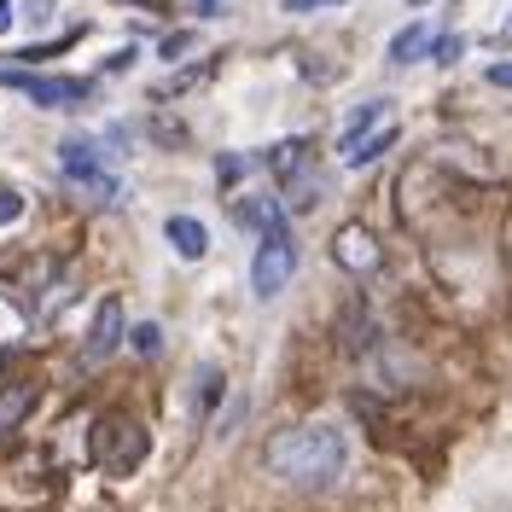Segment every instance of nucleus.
<instances>
[{"label":"nucleus","mask_w":512,"mask_h":512,"mask_svg":"<svg viewBox=\"0 0 512 512\" xmlns=\"http://www.w3.org/2000/svg\"><path fill=\"white\" fill-rule=\"evenodd\" d=\"M326 6H344V0H286V12H297V18L303 12H326Z\"/></svg>","instance_id":"obj_18"},{"label":"nucleus","mask_w":512,"mask_h":512,"mask_svg":"<svg viewBox=\"0 0 512 512\" xmlns=\"http://www.w3.org/2000/svg\"><path fill=\"white\" fill-rule=\"evenodd\" d=\"M35 396H41V384L35 379H18V384H0V437H12L24 419H30Z\"/></svg>","instance_id":"obj_7"},{"label":"nucleus","mask_w":512,"mask_h":512,"mask_svg":"<svg viewBox=\"0 0 512 512\" xmlns=\"http://www.w3.org/2000/svg\"><path fill=\"white\" fill-rule=\"evenodd\" d=\"M123 303H117V297H105V303H99L94 309V326H88V344H82V361H88V367H99V361H105V355L117 350V344H123Z\"/></svg>","instance_id":"obj_6"},{"label":"nucleus","mask_w":512,"mask_h":512,"mask_svg":"<svg viewBox=\"0 0 512 512\" xmlns=\"http://www.w3.org/2000/svg\"><path fill=\"white\" fill-rule=\"evenodd\" d=\"M425 47H431V30H425V24H408V30L390 35V64H414V59H425Z\"/></svg>","instance_id":"obj_12"},{"label":"nucleus","mask_w":512,"mask_h":512,"mask_svg":"<svg viewBox=\"0 0 512 512\" xmlns=\"http://www.w3.org/2000/svg\"><path fill=\"white\" fill-rule=\"evenodd\" d=\"M489 82H495V88H512V59L507 64H489Z\"/></svg>","instance_id":"obj_21"},{"label":"nucleus","mask_w":512,"mask_h":512,"mask_svg":"<svg viewBox=\"0 0 512 512\" xmlns=\"http://www.w3.org/2000/svg\"><path fill=\"white\" fill-rule=\"evenodd\" d=\"M187 41H192V35H169V41L158 47V59H181V53H187Z\"/></svg>","instance_id":"obj_19"},{"label":"nucleus","mask_w":512,"mask_h":512,"mask_svg":"<svg viewBox=\"0 0 512 512\" xmlns=\"http://www.w3.org/2000/svg\"><path fill=\"white\" fill-rule=\"evenodd\" d=\"M0 88L30 94L35 105H47V111L82 105V99L94 94V82H82V76H30V70H12V64H0Z\"/></svg>","instance_id":"obj_4"},{"label":"nucleus","mask_w":512,"mask_h":512,"mask_svg":"<svg viewBox=\"0 0 512 512\" xmlns=\"http://www.w3.org/2000/svg\"><path fill=\"white\" fill-rule=\"evenodd\" d=\"M379 123H390V117H384V99H367L361 111H350V123H344V134H338V146H350V140H361L367 128H379Z\"/></svg>","instance_id":"obj_13"},{"label":"nucleus","mask_w":512,"mask_h":512,"mask_svg":"<svg viewBox=\"0 0 512 512\" xmlns=\"http://www.w3.org/2000/svg\"><path fill=\"white\" fill-rule=\"evenodd\" d=\"M192 12H198V18H222L227 0H192Z\"/></svg>","instance_id":"obj_20"},{"label":"nucleus","mask_w":512,"mask_h":512,"mask_svg":"<svg viewBox=\"0 0 512 512\" xmlns=\"http://www.w3.org/2000/svg\"><path fill=\"white\" fill-rule=\"evenodd\" d=\"M332 262H338L344 274H355V280H367V274L384 268V239L373 233V227H361V222L338 227V233H332Z\"/></svg>","instance_id":"obj_5"},{"label":"nucleus","mask_w":512,"mask_h":512,"mask_svg":"<svg viewBox=\"0 0 512 512\" xmlns=\"http://www.w3.org/2000/svg\"><path fill=\"white\" fill-rule=\"evenodd\" d=\"M431 47H437V53H431L437 64H454V59H460V47H466V41H460V35H437Z\"/></svg>","instance_id":"obj_17"},{"label":"nucleus","mask_w":512,"mask_h":512,"mask_svg":"<svg viewBox=\"0 0 512 512\" xmlns=\"http://www.w3.org/2000/svg\"><path fill=\"white\" fill-rule=\"evenodd\" d=\"M390 146H396V123H379V128H367L361 140L344 146V163H350V169H367V163H379Z\"/></svg>","instance_id":"obj_9"},{"label":"nucleus","mask_w":512,"mask_h":512,"mask_svg":"<svg viewBox=\"0 0 512 512\" xmlns=\"http://www.w3.org/2000/svg\"><path fill=\"white\" fill-rule=\"evenodd\" d=\"M128 344H134L140 355H158V350H163V326H158V320H140V326H128Z\"/></svg>","instance_id":"obj_15"},{"label":"nucleus","mask_w":512,"mask_h":512,"mask_svg":"<svg viewBox=\"0 0 512 512\" xmlns=\"http://www.w3.org/2000/svg\"><path fill=\"white\" fill-rule=\"evenodd\" d=\"M152 454V431L134 414H99L88 431V460H94L105 478H134Z\"/></svg>","instance_id":"obj_2"},{"label":"nucleus","mask_w":512,"mask_h":512,"mask_svg":"<svg viewBox=\"0 0 512 512\" xmlns=\"http://www.w3.org/2000/svg\"><path fill=\"white\" fill-rule=\"evenodd\" d=\"M291 274H297V239H291V227H268L262 233V245L251 256V291L268 303V297H280L291 286Z\"/></svg>","instance_id":"obj_3"},{"label":"nucleus","mask_w":512,"mask_h":512,"mask_svg":"<svg viewBox=\"0 0 512 512\" xmlns=\"http://www.w3.org/2000/svg\"><path fill=\"white\" fill-rule=\"evenodd\" d=\"M12 30V0H0V35Z\"/></svg>","instance_id":"obj_22"},{"label":"nucleus","mask_w":512,"mask_h":512,"mask_svg":"<svg viewBox=\"0 0 512 512\" xmlns=\"http://www.w3.org/2000/svg\"><path fill=\"white\" fill-rule=\"evenodd\" d=\"M233 222H239V227H256V233H268V227L286 222V210H280L274 198H239V204H233Z\"/></svg>","instance_id":"obj_10"},{"label":"nucleus","mask_w":512,"mask_h":512,"mask_svg":"<svg viewBox=\"0 0 512 512\" xmlns=\"http://www.w3.org/2000/svg\"><path fill=\"white\" fill-rule=\"evenodd\" d=\"M408 6H425V0H408Z\"/></svg>","instance_id":"obj_23"},{"label":"nucleus","mask_w":512,"mask_h":512,"mask_svg":"<svg viewBox=\"0 0 512 512\" xmlns=\"http://www.w3.org/2000/svg\"><path fill=\"white\" fill-rule=\"evenodd\" d=\"M163 239L175 245V256H187V262H198V256L210 251V233H204L198 216H169V222H163Z\"/></svg>","instance_id":"obj_8"},{"label":"nucleus","mask_w":512,"mask_h":512,"mask_svg":"<svg viewBox=\"0 0 512 512\" xmlns=\"http://www.w3.org/2000/svg\"><path fill=\"white\" fill-rule=\"evenodd\" d=\"M268 169L280 175V187H286L291 175H303V169H309V140H280V146L268 152Z\"/></svg>","instance_id":"obj_11"},{"label":"nucleus","mask_w":512,"mask_h":512,"mask_svg":"<svg viewBox=\"0 0 512 512\" xmlns=\"http://www.w3.org/2000/svg\"><path fill=\"white\" fill-rule=\"evenodd\" d=\"M18 216H24V192L0 187V227H6V222H18Z\"/></svg>","instance_id":"obj_16"},{"label":"nucleus","mask_w":512,"mask_h":512,"mask_svg":"<svg viewBox=\"0 0 512 512\" xmlns=\"http://www.w3.org/2000/svg\"><path fill=\"white\" fill-rule=\"evenodd\" d=\"M216 396H222V367H204L198 384H192V408H198V414H210V408H216Z\"/></svg>","instance_id":"obj_14"},{"label":"nucleus","mask_w":512,"mask_h":512,"mask_svg":"<svg viewBox=\"0 0 512 512\" xmlns=\"http://www.w3.org/2000/svg\"><path fill=\"white\" fill-rule=\"evenodd\" d=\"M350 466V443L338 425H320V419H303V425H286L262 443V472L268 478L291 483V489H332Z\"/></svg>","instance_id":"obj_1"}]
</instances>
